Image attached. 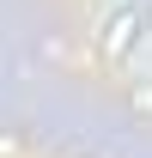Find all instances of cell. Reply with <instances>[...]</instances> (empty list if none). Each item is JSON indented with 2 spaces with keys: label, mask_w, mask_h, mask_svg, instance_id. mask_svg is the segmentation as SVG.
<instances>
[{
  "label": "cell",
  "mask_w": 152,
  "mask_h": 158,
  "mask_svg": "<svg viewBox=\"0 0 152 158\" xmlns=\"http://www.w3.org/2000/svg\"><path fill=\"white\" fill-rule=\"evenodd\" d=\"M152 37L146 24V6H110L103 24H97V55L103 61H134V49Z\"/></svg>",
  "instance_id": "1"
},
{
  "label": "cell",
  "mask_w": 152,
  "mask_h": 158,
  "mask_svg": "<svg viewBox=\"0 0 152 158\" xmlns=\"http://www.w3.org/2000/svg\"><path fill=\"white\" fill-rule=\"evenodd\" d=\"M128 103H134V116H140V122H152V79H134Z\"/></svg>",
  "instance_id": "2"
},
{
  "label": "cell",
  "mask_w": 152,
  "mask_h": 158,
  "mask_svg": "<svg viewBox=\"0 0 152 158\" xmlns=\"http://www.w3.org/2000/svg\"><path fill=\"white\" fill-rule=\"evenodd\" d=\"M146 24H152V0H146Z\"/></svg>",
  "instance_id": "3"
}]
</instances>
